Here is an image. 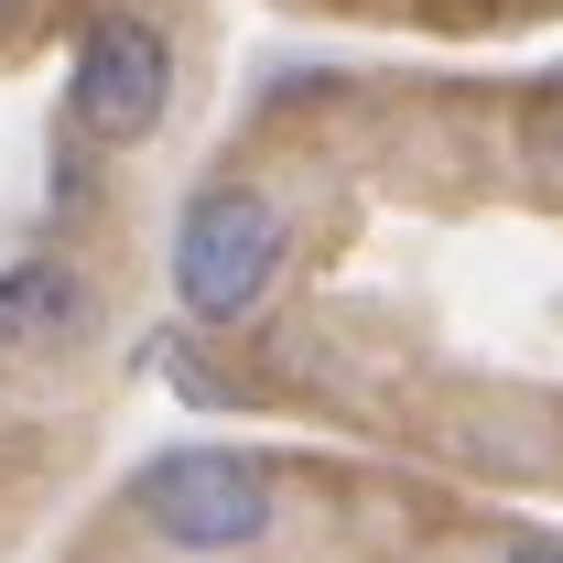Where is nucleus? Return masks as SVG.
Instances as JSON below:
<instances>
[{
	"label": "nucleus",
	"instance_id": "obj_1",
	"mask_svg": "<svg viewBox=\"0 0 563 563\" xmlns=\"http://www.w3.org/2000/svg\"><path fill=\"white\" fill-rule=\"evenodd\" d=\"M282 261H292V217L261 185H207L174 217V292H185L196 325H250L272 303Z\"/></svg>",
	"mask_w": 563,
	"mask_h": 563
},
{
	"label": "nucleus",
	"instance_id": "obj_2",
	"mask_svg": "<svg viewBox=\"0 0 563 563\" xmlns=\"http://www.w3.org/2000/svg\"><path fill=\"white\" fill-rule=\"evenodd\" d=\"M131 509L163 553H250L272 542V477L228 444H174L131 477Z\"/></svg>",
	"mask_w": 563,
	"mask_h": 563
},
{
	"label": "nucleus",
	"instance_id": "obj_3",
	"mask_svg": "<svg viewBox=\"0 0 563 563\" xmlns=\"http://www.w3.org/2000/svg\"><path fill=\"white\" fill-rule=\"evenodd\" d=\"M163 109H174V44H163V22L98 11L76 33V66H66V120L87 141H141V131H163Z\"/></svg>",
	"mask_w": 563,
	"mask_h": 563
},
{
	"label": "nucleus",
	"instance_id": "obj_4",
	"mask_svg": "<svg viewBox=\"0 0 563 563\" xmlns=\"http://www.w3.org/2000/svg\"><path fill=\"white\" fill-rule=\"evenodd\" d=\"M87 282L66 272V261H11L0 272V357H44V347H66L76 325H87Z\"/></svg>",
	"mask_w": 563,
	"mask_h": 563
},
{
	"label": "nucleus",
	"instance_id": "obj_5",
	"mask_svg": "<svg viewBox=\"0 0 563 563\" xmlns=\"http://www.w3.org/2000/svg\"><path fill=\"white\" fill-rule=\"evenodd\" d=\"M509 563H563V542H509Z\"/></svg>",
	"mask_w": 563,
	"mask_h": 563
},
{
	"label": "nucleus",
	"instance_id": "obj_6",
	"mask_svg": "<svg viewBox=\"0 0 563 563\" xmlns=\"http://www.w3.org/2000/svg\"><path fill=\"white\" fill-rule=\"evenodd\" d=\"M542 152H553V163H563V98H553V120H542Z\"/></svg>",
	"mask_w": 563,
	"mask_h": 563
},
{
	"label": "nucleus",
	"instance_id": "obj_7",
	"mask_svg": "<svg viewBox=\"0 0 563 563\" xmlns=\"http://www.w3.org/2000/svg\"><path fill=\"white\" fill-rule=\"evenodd\" d=\"M11 11H22V0H0V22H11Z\"/></svg>",
	"mask_w": 563,
	"mask_h": 563
}]
</instances>
